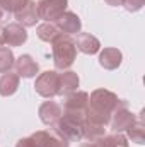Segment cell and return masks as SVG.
Instances as JSON below:
<instances>
[{
  "label": "cell",
  "mask_w": 145,
  "mask_h": 147,
  "mask_svg": "<svg viewBox=\"0 0 145 147\" xmlns=\"http://www.w3.org/2000/svg\"><path fill=\"white\" fill-rule=\"evenodd\" d=\"M75 46L79 51L85 55H96L101 50V41L96 36H92L91 33H79L75 39Z\"/></svg>",
  "instance_id": "cell-14"
},
{
  "label": "cell",
  "mask_w": 145,
  "mask_h": 147,
  "mask_svg": "<svg viewBox=\"0 0 145 147\" xmlns=\"http://www.w3.org/2000/svg\"><path fill=\"white\" fill-rule=\"evenodd\" d=\"M26 2H28V0H9V3H10V7H12V16H14Z\"/></svg>",
  "instance_id": "cell-24"
},
{
  "label": "cell",
  "mask_w": 145,
  "mask_h": 147,
  "mask_svg": "<svg viewBox=\"0 0 145 147\" xmlns=\"http://www.w3.org/2000/svg\"><path fill=\"white\" fill-rule=\"evenodd\" d=\"M3 34L7 46H21L28 41V31L19 22H9L3 28Z\"/></svg>",
  "instance_id": "cell-11"
},
{
  "label": "cell",
  "mask_w": 145,
  "mask_h": 147,
  "mask_svg": "<svg viewBox=\"0 0 145 147\" xmlns=\"http://www.w3.org/2000/svg\"><path fill=\"white\" fill-rule=\"evenodd\" d=\"M87 105H89V94L85 91H73L63 96V115H68L77 118L79 121L87 120Z\"/></svg>",
  "instance_id": "cell-3"
},
{
  "label": "cell",
  "mask_w": 145,
  "mask_h": 147,
  "mask_svg": "<svg viewBox=\"0 0 145 147\" xmlns=\"http://www.w3.org/2000/svg\"><path fill=\"white\" fill-rule=\"evenodd\" d=\"M14 17L17 19V22L24 28H33L36 26V22L39 21V16H38V5L34 0H28L15 14Z\"/></svg>",
  "instance_id": "cell-8"
},
{
  "label": "cell",
  "mask_w": 145,
  "mask_h": 147,
  "mask_svg": "<svg viewBox=\"0 0 145 147\" xmlns=\"http://www.w3.org/2000/svg\"><path fill=\"white\" fill-rule=\"evenodd\" d=\"M82 125L84 123L79 121L77 118L62 115V118L53 125V132L62 139H65L67 142H79L82 140Z\"/></svg>",
  "instance_id": "cell-4"
},
{
  "label": "cell",
  "mask_w": 145,
  "mask_h": 147,
  "mask_svg": "<svg viewBox=\"0 0 145 147\" xmlns=\"http://www.w3.org/2000/svg\"><path fill=\"white\" fill-rule=\"evenodd\" d=\"M5 45V34H3V28L0 26V46Z\"/></svg>",
  "instance_id": "cell-28"
},
{
  "label": "cell",
  "mask_w": 145,
  "mask_h": 147,
  "mask_svg": "<svg viewBox=\"0 0 145 147\" xmlns=\"http://www.w3.org/2000/svg\"><path fill=\"white\" fill-rule=\"evenodd\" d=\"M135 121H137V115H133L132 111L128 110V103H125V105H121L118 110L113 113L109 123H111L113 134H121V132H126Z\"/></svg>",
  "instance_id": "cell-7"
},
{
  "label": "cell",
  "mask_w": 145,
  "mask_h": 147,
  "mask_svg": "<svg viewBox=\"0 0 145 147\" xmlns=\"http://www.w3.org/2000/svg\"><path fill=\"white\" fill-rule=\"evenodd\" d=\"M80 147H96V144L94 142H89V144H82Z\"/></svg>",
  "instance_id": "cell-29"
},
{
  "label": "cell",
  "mask_w": 145,
  "mask_h": 147,
  "mask_svg": "<svg viewBox=\"0 0 145 147\" xmlns=\"http://www.w3.org/2000/svg\"><path fill=\"white\" fill-rule=\"evenodd\" d=\"M96 147H130L128 146V139L123 134H111L101 137L97 142H94Z\"/></svg>",
  "instance_id": "cell-21"
},
{
  "label": "cell",
  "mask_w": 145,
  "mask_h": 147,
  "mask_svg": "<svg viewBox=\"0 0 145 147\" xmlns=\"http://www.w3.org/2000/svg\"><path fill=\"white\" fill-rule=\"evenodd\" d=\"M128 101L119 99L118 94L108 89H96L89 96V105H87V120L99 123V125H108L111 121L113 113L118 110L121 105Z\"/></svg>",
  "instance_id": "cell-1"
},
{
  "label": "cell",
  "mask_w": 145,
  "mask_h": 147,
  "mask_svg": "<svg viewBox=\"0 0 145 147\" xmlns=\"http://www.w3.org/2000/svg\"><path fill=\"white\" fill-rule=\"evenodd\" d=\"M19 82H21V77L17 74L7 72L0 77V96L3 98H9L12 94L17 92L19 89Z\"/></svg>",
  "instance_id": "cell-16"
},
{
  "label": "cell",
  "mask_w": 145,
  "mask_h": 147,
  "mask_svg": "<svg viewBox=\"0 0 145 147\" xmlns=\"http://www.w3.org/2000/svg\"><path fill=\"white\" fill-rule=\"evenodd\" d=\"M104 135H106L104 125H99V123H94V121H89V120L84 121V125H82V139H85L89 142H97Z\"/></svg>",
  "instance_id": "cell-18"
},
{
  "label": "cell",
  "mask_w": 145,
  "mask_h": 147,
  "mask_svg": "<svg viewBox=\"0 0 145 147\" xmlns=\"http://www.w3.org/2000/svg\"><path fill=\"white\" fill-rule=\"evenodd\" d=\"M14 69H15V74H17L19 77H24V79H33V77H36V74L39 72L38 62L31 57V55H28V53L21 55V57L15 60Z\"/></svg>",
  "instance_id": "cell-13"
},
{
  "label": "cell",
  "mask_w": 145,
  "mask_h": 147,
  "mask_svg": "<svg viewBox=\"0 0 145 147\" xmlns=\"http://www.w3.org/2000/svg\"><path fill=\"white\" fill-rule=\"evenodd\" d=\"M7 17H10V14L7 12V9L3 7V3L0 2V22L3 21V19H7Z\"/></svg>",
  "instance_id": "cell-26"
},
{
  "label": "cell",
  "mask_w": 145,
  "mask_h": 147,
  "mask_svg": "<svg viewBox=\"0 0 145 147\" xmlns=\"http://www.w3.org/2000/svg\"><path fill=\"white\" fill-rule=\"evenodd\" d=\"M80 84V79L79 75L72 70H65L63 74H60V89H58V96H65L68 92L77 91Z\"/></svg>",
  "instance_id": "cell-17"
},
{
  "label": "cell",
  "mask_w": 145,
  "mask_h": 147,
  "mask_svg": "<svg viewBox=\"0 0 145 147\" xmlns=\"http://www.w3.org/2000/svg\"><path fill=\"white\" fill-rule=\"evenodd\" d=\"M123 62V53L118 48H104L99 53V65L106 70H116Z\"/></svg>",
  "instance_id": "cell-15"
},
{
  "label": "cell",
  "mask_w": 145,
  "mask_h": 147,
  "mask_svg": "<svg viewBox=\"0 0 145 147\" xmlns=\"http://www.w3.org/2000/svg\"><path fill=\"white\" fill-rule=\"evenodd\" d=\"M121 5L128 12H138L145 5V0H121Z\"/></svg>",
  "instance_id": "cell-23"
},
{
  "label": "cell",
  "mask_w": 145,
  "mask_h": 147,
  "mask_svg": "<svg viewBox=\"0 0 145 147\" xmlns=\"http://www.w3.org/2000/svg\"><path fill=\"white\" fill-rule=\"evenodd\" d=\"M38 115H39V120H41L44 125L53 127V125L62 118L63 110H62V106H60L58 103H55V101H44V103L39 106Z\"/></svg>",
  "instance_id": "cell-12"
},
{
  "label": "cell",
  "mask_w": 145,
  "mask_h": 147,
  "mask_svg": "<svg viewBox=\"0 0 145 147\" xmlns=\"http://www.w3.org/2000/svg\"><path fill=\"white\" fill-rule=\"evenodd\" d=\"M58 89H60V74L56 70H46L36 77L34 91L39 96L51 99L58 96Z\"/></svg>",
  "instance_id": "cell-5"
},
{
  "label": "cell",
  "mask_w": 145,
  "mask_h": 147,
  "mask_svg": "<svg viewBox=\"0 0 145 147\" xmlns=\"http://www.w3.org/2000/svg\"><path fill=\"white\" fill-rule=\"evenodd\" d=\"M108 5H111V7H119L121 5V0H104Z\"/></svg>",
  "instance_id": "cell-27"
},
{
  "label": "cell",
  "mask_w": 145,
  "mask_h": 147,
  "mask_svg": "<svg viewBox=\"0 0 145 147\" xmlns=\"http://www.w3.org/2000/svg\"><path fill=\"white\" fill-rule=\"evenodd\" d=\"M55 24H56V28H58L63 34H68V36L80 33V29H82V21H80V17H79L75 12H70V10H65V12L58 17V21H56Z\"/></svg>",
  "instance_id": "cell-9"
},
{
  "label": "cell",
  "mask_w": 145,
  "mask_h": 147,
  "mask_svg": "<svg viewBox=\"0 0 145 147\" xmlns=\"http://www.w3.org/2000/svg\"><path fill=\"white\" fill-rule=\"evenodd\" d=\"M142 115L144 113H140V116L137 118V121L126 130V139L132 140V142H135V144H138V146H144L145 144V127H144Z\"/></svg>",
  "instance_id": "cell-19"
},
{
  "label": "cell",
  "mask_w": 145,
  "mask_h": 147,
  "mask_svg": "<svg viewBox=\"0 0 145 147\" xmlns=\"http://www.w3.org/2000/svg\"><path fill=\"white\" fill-rule=\"evenodd\" d=\"M36 34L41 41H46V43H53L56 38L62 34V31L56 28L55 22H43L36 28Z\"/></svg>",
  "instance_id": "cell-20"
},
{
  "label": "cell",
  "mask_w": 145,
  "mask_h": 147,
  "mask_svg": "<svg viewBox=\"0 0 145 147\" xmlns=\"http://www.w3.org/2000/svg\"><path fill=\"white\" fill-rule=\"evenodd\" d=\"M15 63V57L9 46H0V74L10 72Z\"/></svg>",
  "instance_id": "cell-22"
},
{
  "label": "cell",
  "mask_w": 145,
  "mask_h": 147,
  "mask_svg": "<svg viewBox=\"0 0 145 147\" xmlns=\"http://www.w3.org/2000/svg\"><path fill=\"white\" fill-rule=\"evenodd\" d=\"M15 147H36V146H34V140L31 137H24L15 144Z\"/></svg>",
  "instance_id": "cell-25"
},
{
  "label": "cell",
  "mask_w": 145,
  "mask_h": 147,
  "mask_svg": "<svg viewBox=\"0 0 145 147\" xmlns=\"http://www.w3.org/2000/svg\"><path fill=\"white\" fill-rule=\"evenodd\" d=\"M51 55H53V63L56 70H67L70 69L77 58V46L75 41L68 34H60L51 43Z\"/></svg>",
  "instance_id": "cell-2"
},
{
  "label": "cell",
  "mask_w": 145,
  "mask_h": 147,
  "mask_svg": "<svg viewBox=\"0 0 145 147\" xmlns=\"http://www.w3.org/2000/svg\"><path fill=\"white\" fill-rule=\"evenodd\" d=\"M38 5V16L44 22H56L58 17L67 10L68 0H39Z\"/></svg>",
  "instance_id": "cell-6"
},
{
  "label": "cell",
  "mask_w": 145,
  "mask_h": 147,
  "mask_svg": "<svg viewBox=\"0 0 145 147\" xmlns=\"http://www.w3.org/2000/svg\"><path fill=\"white\" fill-rule=\"evenodd\" d=\"M31 139L34 140L36 147H68L70 146V142H67L65 139H62L55 132H48V130H38V132H34L31 135Z\"/></svg>",
  "instance_id": "cell-10"
}]
</instances>
